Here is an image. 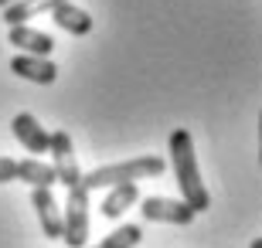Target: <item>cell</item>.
Instances as JSON below:
<instances>
[{
	"instance_id": "obj_17",
	"label": "cell",
	"mask_w": 262,
	"mask_h": 248,
	"mask_svg": "<svg viewBox=\"0 0 262 248\" xmlns=\"http://www.w3.org/2000/svg\"><path fill=\"white\" fill-rule=\"evenodd\" d=\"M7 4H14V0H0V10H4V7H7Z\"/></svg>"
},
{
	"instance_id": "obj_11",
	"label": "cell",
	"mask_w": 262,
	"mask_h": 248,
	"mask_svg": "<svg viewBox=\"0 0 262 248\" xmlns=\"http://www.w3.org/2000/svg\"><path fill=\"white\" fill-rule=\"evenodd\" d=\"M140 200V187L136 184H116V187H109L106 200H102V214L106 218H123V211H129Z\"/></svg>"
},
{
	"instance_id": "obj_6",
	"label": "cell",
	"mask_w": 262,
	"mask_h": 248,
	"mask_svg": "<svg viewBox=\"0 0 262 248\" xmlns=\"http://www.w3.org/2000/svg\"><path fill=\"white\" fill-rule=\"evenodd\" d=\"M10 72L17 78H24V82H34V85H51L58 78V65L41 55H14L10 58Z\"/></svg>"
},
{
	"instance_id": "obj_14",
	"label": "cell",
	"mask_w": 262,
	"mask_h": 248,
	"mask_svg": "<svg viewBox=\"0 0 262 248\" xmlns=\"http://www.w3.org/2000/svg\"><path fill=\"white\" fill-rule=\"evenodd\" d=\"M140 241H143V228L140 224H123V228L109 231L96 248H136Z\"/></svg>"
},
{
	"instance_id": "obj_15",
	"label": "cell",
	"mask_w": 262,
	"mask_h": 248,
	"mask_svg": "<svg viewBox=\"0 0 262 248\" xmlns=\"http://www.w3.org/2000/svg\"><path fill=\"white\" fill-rule=\"evenodd\" d=\"M17 177V160L14 156H0V184H7Z\"/></svg>"
},
{
	"instance_id": "obj_8",
	"label": "cell",
	"mask_w": 262,
	"mask_h": 248,
	"mask_svg": "<svg viewBox=\"0 0 262 248\" xmlns=\"http://www.w3.org/2000/svg\"><path fill=\"white\" fill-rule=\"evenodd\" d=\"M31 204L38 211L41 235L45 238H61V211H58V200H55L51 187H31Z\"/></svg>"
},
{
	"instance_id": "obj_7",
	"label": "cell",
	"mask_w": 262,
	"mask_h": 248,
	"mask_svg": "<svg viewBox=\"0 0 262 248\" xmlns=\"http://www.w3.org/2000/svg\"><path fill=\"white\" fill-rule=\"evenodd\" d=\"M10 133H14V140H17L28 153H48V136L51 133L31 112H17L14 116V119H10Z\"/></svg>"
},
{
	"instance_id": "obj_4",
	"label": "cell",
	"mask_w": 262,
	"mask_h": 248,
	"mask_svg": "<svg viewBox=\"0 0 262 248\" xmlns=\"http://www.w3.org/2000/svg\"><path fill=\"white\" fill-rule=\"evenodd\" d=\"M48 153H51V170H55V181L65 184L68 187H75L82 184V170H78V160H75V146H72V136L65 129H55L48 136Z\"/></svg>"
},
{
	"instance_id": "obj_13",
	"label": "cell",
	"mask_w": 262,
	"mask_h": 248,
	"mask_svg": "<svg viewBox=\"0 0 262 248\" xmlns=\"http://www.w3.org/2000/svg\"><path fill=\"white\" fill-rule=\"evenodd\" d=\"M17 181L31 184V187H51L55 181V170L51 163H41L38 156H28V160H17Z\"/></svg>"
},
{
	"instance_id": "obj_5",
	"label": "cell",
	"mask_w": 262,
	"mask_h": 248,
	"mask_svg": "<svg viewBox=\"0 0 262 248\" xmlns=\"http://www.w3.org/2000/svg\"><path fill=\"white\" fill-rule=\"evenodd\" d=\"M140 214H143V221L177 224V228H184V224H191L198 218L184 200H174V197H143L140 200Z\"/></svg>"
},
{
	"instance_id": "obj_9",
	"label": "cell",
	"mask_w": 262,
	"mask_h": 248,
	"mask_svg": "<svg viewBox=\"0 0 262 248\" xmlns=\"http://www.w3.org/2000/svg\"><path fill=\"white\" fill-rule=\"evenodd\" d=\"M7 41L14 44V48H20L24 55H41L48 58L51 51H55V41H51V34H45V31H34L28 28V24H14L7 34Z\"/></svg>"
},
{
	"instance_id": "obj_2",
	"label": "cell",
	"mask_w": 262,
	"mask_h": 248,
	"mask_svg": "<svg viewBox=\"0 0 262 248\" xmlns=\"http://www.w3.org/2000/svg\"><path fill=\"white\" fill-rule=\"evenodd\" d=\"M167 163L160 156H136V160H123V163H106L96 167L92 173H82V187L89 194L102 191V187H116V184H136V181H150L160 177Z\"/></svg>"
},
{
	"instance_id": "obj_12",
	"label": "cell",
	"mask_w": 262,
	"mask_h": 248,
	"mask_svg": "<svg viewBox=\"0 0 262 248\" xmlns=\"http://www.w3.org/2000/svg\"><path fill=\"white\" fill-rule=\"evenodd\" d=\"M58 4H65V0H14V4H7V7H4V20L14 28V24L31 20L34 14H45V10L51 14V7H58Z\"/></svg>"
},
{
	"instance_id": "obj_1",
	"label": "cell",
	"mask_w": 262,
	"mask_h": 248,
	"mask_svg": "<svg viewBox=\"0 0 262 248\" xmlns=\"http://www.w3.org/2000/svg\"><path fill=\"white\" fill-rule=\"evenodd\" d=\"M170 167H174V177H177V187H181V200H184L187 208L201 214V211L211 208V194L204 187L201 181V167H198V153H194V140L187 129H174L170 140Z\"/></svg>"
},
{
	"instance_id": "obj_16",
	"label": "cell",
	"mask_w": 262,
	"mask_h": 248,
	"mask_svg": "<svg viewBox=\"0 0 262 248\" xmlns=\"http://www.w3.org/2000/svg\"><path fill=\"white\" fill-rule=\"evenodd\" d=\"M249 248H262V238H255V241H252V245H249Z\"/></svg>"
},
{
	"instance_id": "obj_3",
	"label": "cell",
	"mask_w": 262,
	"mask_h": 248,
	"mask_svg": "<svg viewBox=\"0 0 262 248\" xmlns=\"http://www.w3.org/2000/svg\"><path fill=\"white\" fill-rule=\"evenodd\" d=\"M61 241L68 248H85L89 241V191L82 184L68 187V200L61 211Z\"/></svg>"
},
{
	"instance_id": "obj_10",
	"label": "cell",
	"mask_w": 262,
	"mask_h": 248,
	"mask_svg": "<svg viewBox=\"0 0 262 248\" xmlns=\"http://www.w3.org/2000/svg\"><path fill=\"white\" fill-rule=\"evenodd\" d=\"M51 20H55L65 34H75V38H85L89 31H92V17H89L82 7H75L72 0H65V4H58V7H51Z\"/></svg>"
}]
</instances>
